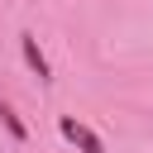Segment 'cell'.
<instances>
[{
  "instance_id": "cell-1",
  "label": "cell",
  "mask_w": 153,
  "mask_h": 153,
  "mask_svg": "<svg viewBox=\"0 0 153 153\" xmlns=\"http://www.w3.org/2000/svg\"><path fill=\"white\" fill-rule=\"evenodd\" d=\"M57 129H62V139H67V143H76L81 153H105V143H100L86 124H76L72 115H62V120H57Z\"/></svg>"
},
{
  "instance_id": "cell-2",
  "label": "cell",
  "mask_w": 153,
  "mask_h": 153,
  "mask_svg": "<svg viewBox=\"0 0 153 153\" xmlns=\"http://www.w3.org/2000/svg\"><path fill=\"white\" fill-rule=\"evenodd\" d=\"M24 62H29V67H33V72H38V76H43V81H48V57H43V53H38V43H33V38H29V33H24Z\"/></svg>"
},
{
  "instance_id": "cell-3",
  "label": "cell",
  "mask_w": 153,
  "mask_h": 153,
  "mask_svg": "<svg viewBox=\"0 0 153 153\" xmlns=\"http://www.w3.org/2000/svg\"><path fill=\"white\" fill-rule=\"evenodd\" d=\"M0 120H5V129H10L14 139H24V124H19V115H14L10 105H0Z\"/></svg>"
}]
</instances>
